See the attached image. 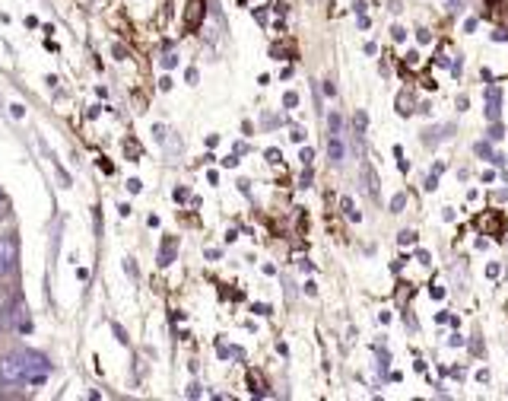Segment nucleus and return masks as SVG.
<instances>
[{
	"mask_svg": "<svg viewBox=\"0 0 508 401\" xmlns=\"http://www.w3.org/2000/svg\"><path fill=\"white\" fill-rule=\"evenodd\" d=\"M51 363L38 351H10L0 357V386H45Z\"/></svg>",
	"mask_w": 508,
	"mask_h": 401,
	"instance_id": "obj_1",
	"label": "nucleus"
},
{
	"mask_svg": "<svg viewBox=\"0 0 508 401\" xmlns=\"http://www.w3.org/2000/svg\"><path fill=\"white\" fill-rule=\"evenodd\" d=\"M16 268V239L13 236H0V277H7Z\"/></svg>",
	"mask_w": 508,
	"mask_h": 401,
	"instance_id": "obj_2",
	"label": "nucleus"
},
{
	"mask_svg": "<svg viewBox=\"0 0 508 401\" xmlns=\"http://www.w3.org/2000/svg\"><path fill=\"white\" fill-rule=\"evenodd\" d=\"M359 179H362V191L369 194V198H378V191H381V188H378L375 169H372V166H362V169H359Z\"/></svg>",
	"mask_w": 508,
	"mask_h": 401,
	"instance_id": "obj_3",
	"label": "nucleus"
},
{
	"mask_svg": "<svg viewBox=\"0 0 508 401\" xmlns=\"http://www.w3.org/2000/svg\"><path fill=\"white\" fill-rule=\"evenodd\" d=\"M454 134V125H439V128H429L426 131V137H423V144L426 147H435L439 140H445V137H451Z\"/></svg>",
	"mask_w": 508,
	"mask_h": 401,
	"instance_id": "obj_4",
	"label": "nucleus"
},
{
	"mask_svg": "<svg viewBox=\"0 0 508 401\" xmlns=\"http://www.w3.org/2000/svg\"><path fill=\"white\" fill-rule=\"evenodd\" d=\"M175 252H178V239H175V236H169V239L162 243V249H159V264H162V268H169V264L175 261Z\"/></svg>",
	"mask_w": 508,
	"mask_h": 401,
	"instance_id": "obj_5",
	"label": "nucleus"
},
{
	"mask_svg": "<svg viewBox=\"0 0 508 401\" xmlns=\"http://www.w3.org/2000/svg\"><path fill=\"white\" fill-rule=\"evenodd\" d=\"M344 153H346L344 140H340V137H334V134H330V144H327V156L334 159V163H340V159H344Z\"/></svg>",
	"mask_w": 508,
	"mask_h": 401,
	"instance_id": "obj_6",
	"label": "nucleus"
},
{
	"mask_svg": "<svg viewBox=\"0 0 508 401\" xmlns=\"http://www.w3.org/2000/svg\"><path fill=\"white\" fill-rule=\"evenodd\" d=\"M353 128H356V137H362V134H365V128H369V115H365L362 109H359L356 115H353Z\"/></svg>",
	"mask_w": 508,
	"mask_h": 401,
	"instance_id": "obj_7",
	"label": "nucleus"
},
{
	"mask_svg": "<svg viewBox=\"0 0 508 401\" xmlns=\"http://www.w3.org/2000/svg\"><path fill=\"white\" fill-rule=\"evenodd\" d=\"M397 111H400V115H404V118L413 111V96H410V93H407V90L397 96Z\"/></svg>",
	"mask_w": 508,
	"mask_h": 401,
	"instance_id": "obj_8",
	"label": "nucleus"
},
{
	"mask_svg": "<svg viewBox=\"0 0 508 401\" xmlns=\"http://www.w3.org/2000/svg\"><path fill=\"white\" fill-rule=\"evenodd\" d=\"M327 125H330V134H334V137H340V128H344V118H340V111H330V115H327Z\"/></svg>",
	"mask_w": 508,
	"mask_h": 401,
	"instance_id": "obj_9",
	"label": "nucleus"
},
{
	"mask_svg": "<svg viewBox=\"0 0 508 401\" xmlns=\"http://www.w3.org/2000/svg\"><path fill=\"white\" fill-rule=\"evenodd\" d=\"M200 13H204V10H200V0H194L191 7H188V26H197V22H200Z\"/></svg>",
	"mask_w": 508,
	"mask_h": 401,
	"instance_id": "obj_10",
	"label": "nucleus"
},
{
	"mask_svg": "<svg viewBox=\"0 0 508 401\" xmlns=\"http://www.w3.org/2000/svg\"><path fill=\"white\" fill-rule=\"evenodd\" d=\"M404 204H407V194L397 191V194L391 198V210H394V214H400V210H404Z\"/></svg>",
	"mask_w": 508,
	"mask_h": 401,
	"instance_id": "obj_11",
	"label": "nucleus"
},
{
	"mask_svg": "<svg viewBox=\"0 0 508 401\" xmlns=\"http://www.w3.org/2000/svg\"><path fill=\"white\" fill-rule=\"evenodd\" d=\"M416 239H419V236L413 233V229H404V233L397 236V243H400V245H413V243H416Z\"/></svg>",
	"mask_w": 508,
	"mask_h": 401,
	"instance_id": "obj_12",
	"label": "nucleus"
},
{
	"mask_svg": "<svg viewBox=\"0 0 508 401\" xmlns=\"http://www.w3.org/2000/svg\"><path fill=\"white\" fill-rule=\"evenodd\" d=\"M283 105H286V109H295V105H299V96H295L292 90L283 93Z\"/></svg>",
	"mask_w": 508,
	"mask_h": 401,
	"instance_id": "obj_13",
	"label": "nucleus"
},
{
	"mask_svg": "<svg viewBox=\"0 0 508 401\" xmlns=\"http://www.w3.org/2000/svg\"><path fill=\"white\" fill-rule=\"evenodd\" d=\"M416 42L419 45H429V42H432V32H429V29H416Z\"/></svg>",
	"mask_w": 508,
	"mask_h": 401,
	"instance_id": "obj_14",
	"label": "nucleus"
},
{
	"mask_svg": "<svg viewBox=\"0 0 508 401\" xmlns=\"http://www.w3.org/2000/svg\"><path fill=\"white\" fill-rule=\"evenodd\" d=\"M416 261L419 264H432V255H429V249H416Z\"/></svg>",
	"mask_w": 508,
	"mask_h": 401,
	"instance_id": "obj_15",
	"label": "nucleus"
},
{
	"mask_svg": "<svg viewBox=\"0 0 508 401\" xmlns=\"http://www.w3.org/2000/svg\"><path fill=\"white\" fill-rule=\"evenodd\" d=\"M289 140L302 144V140H305V128H292V131H289Z\"/></svg>",
	"mask_w": 508,
	"mask_h": 401,
	"instance_id": "obj_16",
	"label": "nucleus"
},
{
	"mask_svg": "<svg viewBox=\"0 0 508 401\" xmlns=\"http://www.w3.org/2000/svg\"><path fill=\"white\" fill-rule=\"evenodd\" d=\"M248 386H251V392H254V395H264V388H261V382H257V376H254V373H251V376H248Z\"/></svg>",
	"mask_w": 508,
	"mask_h": 401,
	"instance_id": "obj_17",
	"label": "nucleus"
},
{
	"mask_svg": "<svg viewBox=\"0 0 508 401\" xmlns=\"http://www.w3.org/2000/svg\"><path fill=\"white\" fill-rule=\"evenodd\" d=\"M251 312H254V315H270L274 309H270V306H264V303H254V306H251Z\"/></svg>",
	"mask_w": 508,
	"mask_h": 401,
	"instance_id": "obj_18",
	"label": "nucleus"
},
{
	"mask_svg": "<svg viewBox=\"0 0 508 401\" xmlns=\"http://www.w3.org/2000/svg\"><path fill=\"white\" fill-rule=\"evenodd\" d=\"M264 156H267V163H274V166L280 163V150H276V147H270V150L264 153Z\"/></svg>",
	"mask_w": 508,
	"mask_h": 401,
	"instance_id": "obj_19",
	"label": "nucleus"
},
{
	"mask_svg": "<svg viewBox=\"0 0 508 401\" xmlns=\"http://www.w3.org/2000/svg\"><path fill=\"white\" fill-rule=\"evenodd\" d=\"M302 163H305V166H311V163H315V150H311V147H305V150H302Z\"/></svg>",
	"mask_w": 508,
	"mask_h": 401,
	"instance_id": "obj_20",
	"label": "nucleus"
},
{
	"mask_svg": "<svg viewBox=\"0 0 508 401\" xmlns=\"http://www.w3.org/2000/svg\"><path fill=\"white\" fill-rule=\"evenodd\" d=\"M391 39H394V42H404V39H407V32H404V29H400V26H391Z\"/></svg>",
	"mask_w": 508,
	"mask_h": 401,
	"instance_id": "obj_21",
	"label": "nucleus"
},
{
	"mask_svg": "<svg viewBox=\"0 0 508 401\" xmlns=\"http://www.w3.org/2000/svg\"><path fill=\"white\" fill-rule=\"evenodd\" d=\"M340 210H346V214L353 210V198H350V194H344V198H340Z\"/></svg>",
	"mask_w": 508,
	"mask_h": 401,
	"instance_id": "obj_22",
	"label": "nucleus"
},
{
	"mask_svg": "<svg viewBox=\"0 0 508 401\" xmlns=\"http://www.w3.org/2000/svg\"><path fill=\"white\" fill-rule=\"evenodd\" d=\"M435 188H439V175L432 172V175H429V179H426V191H435Z\"/></svg>",
	"mask_w": 508,
	"mask_h": 401,
	"instance_id": "obj_23",
	"label": "nucleus"
},
{
	"mask_svg": "<svg viewBox=\"0 0 508 401\" xmlns=\"http://www.w3.org/2000/svg\"><path fill=\"white\" fill-rule=\"evenodd\" d=\"M477 153H480V156H486V159H493V156H495V153H493V150H489V147H486V144H477Z\"/></svg>",
	"mask_w": 508,
	"mask_h": 401,
	"instance_id": "obj_24",
	"label": "nucleus"
},
{
	"mask_svg": "<svg viewBox=\"0 0 508 401\" xmlns=\"http://www.w3.org/2000/svg\"><path fill=\"white\" fill-rule=\"evenodd\" d=\"M502 134H505V131H502V125H493V128H489V140H499Z\"/></svg>",
	"mask_w": 508,
	"mask_h": 401,
	"instance_id": "obj_25",
	"label": "nucleus"
},
{
	"mask_svg": "<svg viewBox=\"0 0 508 401\" xmlns=\"http://www.w3.org/2000/svg\"><path fill=\"white\" fill-rule=\"evenodd\" d=\"M175 64H178V57H175V55H165V57H162V67H165V70L175 67Z\"/></svg>",
	"mask_w": 508,
	"mask_h": 401,
	"instance_id": "obj_26",
	"label": "nucleus"
},
{
	"mask_svg": "<svg viewBox=\"0 0 508 401\" xmlns=\"http://www.w3.org/2000/svg\"><path fill=\"white\" fill-rule=\"evenodd\" d=\"M448 61H451V57H448L445 51H439V57H435V64H439V67H448Z\"/></svg>",
	"mask_w": 508,
	"mask_h": 401,
	"instance_id": "obj_27",
	"label": "nucleus"
},
{
	"mask_svg": "<svg viewBox=\"0 0 508 401\" xmlns=\"http://www.w3.org/2000/svg\"><path fill=\"white\" fill-rule=\"evenodd\" d=\"M407 64H410V67H416V64H419V51H410V55H407Z\"/></svg>",
	"mask_w": 508,
	"mask_h": 401,
	"instance_id": "obj_28",
	"label": "nucleus"
},
{
	"mask_svg": "<svg viewBox=\"0 0 508 401\" xmlns=\"http://www.w3.org/2000/svg\"><path fill=\"white\" fill-rule=\"evenodd\" d=\"M115 338L121 341V344H127V334H124V328H121V325H115Z\"/></svg>",
	"mask_w": 508,
	"mask_h": 401,
	"instance_id": "obj_29",
	"label": "nucleus"
},
{
	"mask_svg": "<svg viewBox=\"0 0 508 401\" xmlns=\"http://www.w3.org/2000/svg\"><path fill=\"white\" fill-rule=\"evenodd\" d=\"M416 109H419V115H432V105H429V102H419Z\"/></svg>",
	"mask_w": 508,
	"mask_h": 401,
	"instance_id": "obj_30",
	"label": "nucleus"
},
{
	"mask_svg": "<svg viewBox=\"0 0 508 401\" xmlns=\"http://www.w3.org/2000/svg\"><path fill=\"white\" fill-rule=\"evenodd\" d=\"M388 10H391V13H400V10H404V4H400V0H391V4H388Z\"/></svg>",
	"mask_w": 508,
	"mask_h": 401,
	"instance_id": "obj_31",
	"label": "nucleus"
},
{
	"mask_svg": "<svg viewBox=\"0 0 508 401\" xmlns=\"http://www.w3.org/2000/svg\"><path fill=\"white\" fill-rule=\"evenodd\" d=\"M127 188H131V194H137L143 185H140V179H131V182H127Z\"/></svg>",
	"mask_w": 508,
	"mask_h": 401,
	"instance_id": "obj_32",
	"label": "nucleus"
},
{
	"mask_svg": "<svg viewBox=\"0 0 508 401\" xmlns=\"http://www.w3.org/2000/svg\"><path fill=\"white\" fill-rule=\"evenodd\" d=\"M474 29H477V20H474V16H470V20H464V32H474Z\"/></svg>",
	"mask_w": 508,
	"mask_h": 401,
	"instance_id": "obj_33",
	"label": "nucleus"
},
{
	"mask_svg": "<svg viewBox=\"0 0 508 401\" xmlns=\"http://www.w3.org/2000/svg\"><path fill=\"white\" fill-rule=\"evenodd\" d=\"M305 293H309V297H315V293H318V284H315V280H309V284H305Z\"/></svg>",
	"mask_w": 508,
	"mask_h": 401,
	"instance_id": "obj_34",
	"label": "nucleus"
},
{
	"mask_svg": "<svg viewBox=\"0 0 508 401\" xmlns=\"http://www.w3.org/2000/svg\"><path fill=\"white\" fill-rule=\"evenodd\" d=\"M448 13H460V0H451V4H448Z\"/></svg>",
	"mask_w": 508,
	"mask_h": 401,
	"instance_id": "obj_35",
	"label": "nucleus"
},
{
	"mask_svg": "<svg viewBox=\"0 0 508 401\" xmlns=\"http://www.w3.org/2000/svg\"><path fill=\"white\" fill-rule=\"evenodd\" d=\"M467 105H470L467 96H458V109H460V111H467Z\"/></svg>",
	"mask_w": 508,
	"mask_h": 401,
	"instance_id": "obj_36",
	"label": "nucleus"
},
{
	"mask_svg": "<svg viewBox=\"0 0 508 401\" xmlns=\"http://www.w3.org/2000/svg\"><path fill=\"white\" fill-rule=\"evenodd\" d=\"M448 344H451V347H460V344H464V338H460V334H451V341H448Z\"/></svg>",
	"mask_w": 508,
	"mask_h": 401,
	"instance_id": "obj_37",
	"label": "nucleus"
},
{
	"mask_svg": "<svg viewBox=\"0 0 508 401\" xmlns=\"http://www.w3.org/2000/svg\"><path fill=\"white\" fill-rule=\"evenodd\" d=\"M200 395V386H188V398H197Z\"/></svg>",
	"mask_w": 508,
	"mask_h": 401,
	"instance_id": "obj_38",
	"label": "nucleus"
},
{
	"mask_svg": "<svg viewBox=\"0 0 508 401\" xmlns=\"http://www.w3.org/2000/svg\"><path fill=\"white\" fill-rule=\"evenodd\" d=\"M429 293H432V299H442V297H445V290H442V287H432Z\"/></svg>",
	"mask_w": 508,
	"mask_h": 401,
	"instance_id": "obj_39",
	"label": "nucleus"
}]
</instances>
